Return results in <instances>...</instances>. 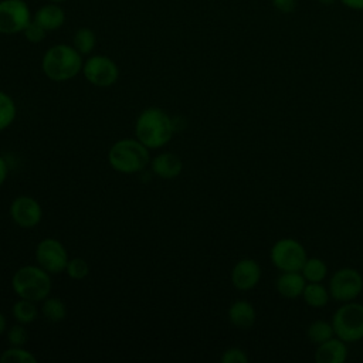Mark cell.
Listing matches in <instances>:
<instances>
[{
  "mask_svg": "<svg viewBox=\"0 0 363 363\" xmlns=\"http://www.w3.org/2000/svg\"><path fill=\"white\" fill-rule=\"evenodd\" d=\"M174 130V122L170 115L157 106L143 109L135 122L136 139L150 150L166 146L170 142Z\"/></svg>",
  "mask_w": 363,
  "mask_h": 363,
  "instance_id": "obj_1",
  "label": "cell"
},
{
  "mask_svg": "<svg viewBox=\"0 0 363 363\" xmlns=\"http://www.w3.org/2000/svg\"><path fill=\"white\" fill-rule=\"evenodd\" d=\"M84 55L72 44H54L41 58L44 75L54 82H65L82 72Z\"/></svg>",
  "mask_w": 363,
  "mask_h": 363,
  "instance_id": "obj_2",
  "label": "cell"
},
{
  "mask_svg": "<svg viewBox=\"0 0 363 363\" xmlns=\"http://www.w3.org/2000/svg\"><path fill=\"white\" fill-rule=\"evenodd\" d=\"M150 149L136 138L119 139L108 152L109 166L122 174L140 173L147 164H150Z\"/></svg>",
  "mask_w": 363,
  "mask_h": 363,
  "instance_id": "obj_3",
  "label": "cell"
},
{
  "mask_svg": "<svg viewBox=\"0 0 363 363\" xmlns=\"http://www.w3.org/2000/svg\"><path fill=\"white\" fill-rule=\"evenodd\" d=\"M11 289L18 298L41 302L51 294V274L40 265H24L13 274Z\"/></svg>",
  "mask_w": 363,
  "mask_h": 363,
  "instance_id": "obj_4",
  "label": "cell"
},
{
  "mask_svg": "<svg viewBox=\"0 0 363 363\" xmlns=\"http://www.w3.org/2000/svg\"><path fill=\"white\" fill-rule=\"evenodd\" d=\"M335 336L346 343L363 339V305L354 301L345 302L332 316Z\"/></svg>",
  "mask_w": 363,
  "mask_h": 363,
  "instance_id": "obj_5",
  "label": "cell"
},
{
  "mask_svg": "<svg viewBox=\"0 0 363 363\" xmlns=\"http://www.w3.org/2000/svg\"><path fill=\"white\" fill-rule=\"evenodd\" d=\"M308 255L305 247L295 238H281L274 242L269 251V259L277 269L301 271Z\"/></svg>",
  "mask_w": 363,
  "mask_h": 363,
  "instance_id": "obj_6",
  "label": "cell"
},
{
  "mask_svg": "<svg viewBox=\"0 0 363 363\" xmlns=\"http://www.w3.org/2000/svg\"><path fill=\"white\" fill-rule=\"evenodd\" d=\"M329 294L337 302L354 301L363 291V277L352 267H343L335 271L329 279Z\"/></svg>",
  "mask_w": 363,
  "mask_h": 363,
  "instance_id": "obj_7",
  "label": "cell"
},
{
  "mask_svg": "<svg viewBox=\"0 0 363 363\" xmlns=\"http://www.w3.org/2000/svg\"><path fill=\"white\" fill-rule=\"evenodd\" d=\"M31 20L33 14L26 0H0V34L23 33Z\"/></svg>",
  "mask_w": 363,
  "mask_h": 363,
  "instance_id": "obj_8",
  "label": "cell"
},
{
  "mask_svg": "<svg viewBox=\"0 0 363 363\" xmlns=\"http://www.w3.org/2000/svg\"><path fill=\"white\" fill-rule=\"evenodd\" d=\"M82 74L89 84L98 88H106L118 81L119 67L111 57L95 54L84 61Z\"/></svg>",
  "mask_w": 363,
  "mask_h": 363,
  "instance_id": "obj_9",
  "label": "cell"
},
{
  "mask_svg": "<svg viewBox=\"0 0 363 363\" xmlns=\"http://www.w3.org/2000/svg\"><path fill=\"white\" fill-rule=\"evenodd\" d=\"M35 262L48 274H61L65 271L69 261L68 252L61 241L57 238H43L35 247Z\"/></svg>",
  "mask_w": 363,
  "mask_h": 363,
  "instance_id": "obj_10",
  "label": "cell"
},
{
  "mask_svg": "<svg viewBox=\"0 0 363 363\" xmlns=\"http://www.w3.org/2000/svg\"><path fill=\"white\" fill-rule=\"evenodd\" d=\"M10 217L21 228H34L43 218V208L34 197L18 196L10 204Z\"/></svg>",
  "mask_w": 363,
  "mask_h": 363,
  "instance_id": "obj_11",
  "label": "cell"
},
{
  "mask_svg": "<svg viewBox=\"0 0 363 363\" xmlns=\"http://www.w3.org/2000/svg\"><path fill=\"white\" fill-rule=\"evenodd\" d=\"M261 279V267L252 258H242L231 269V284L238 291L254 289Z\"/></svg>",
  "mask_w": 363,
  "mask_h": 363,
  "instance_id": "obj_12",
  "label": "cell"
},
{
  "mask_svg": "<svg viewBox=\"0 0 363 363\" xmlns=\"http://www.w3.org/2000/svg\"><path fill=\"white\" fill-rule=\"evenodd\" d=\"M33 20L37 21L44 30L57 31L65 23V11L60 6V3L48 1L35 10L33 14Z\"/></svg>",
  "mask_w": 363,
  "mask_h": 363,
  "instance_id": "obj_13",
  "label": "cell"
},
{
  "mask_svg": "<svg viewBox=\"0 0 363 363\" xmlns=\"http://www.w3.org/2000/svg\"><path fill=\"white\" fill-rule=\"evenodd\" d=\"M152 172L164 180H170L177 177L183 170L182 159L172 152H163L150 159Z\"/></svg>",
  "mask_w": 363,
  "mask_h": 363,
  "instance_id": "obj_14",
  "label": "cell"
},
{
  "mask_svg": "<svg viewBox=\"0 0 363 363\" xmlns=\"http://www.w3.org/2000/svg\"><path fill=\"white\" fill-rule=\"evenodd\" d=\"M347 343L333 336L316 346L315 360L318 363H343L347 359Z\"/></svg>",
  "mask_w": 363,
  "mask_h": 363,
  "instance_id": "obj_15",
  "label": "cell"
},
{
  "mask_svg": "<svg viewBox=\"0 0 363 363\" xmlns=\"http://www.w3.org/2000/svg\"><path fill=\"white\" fill-rule=\"evenodd\" d=\"M277 291L282 298L296 299L302 296L306 279L301 271H284L277 278Z\"/></svg>",
  "mask_w": 363,
  "mask_h": 363,
  "instance_id": "obj_16",
  "label": "cell"
},
{
  "mask_svg": "<svg viewBox=\"0 0 363 363\" xmlns=\"http://www.w3.org/2000/svg\"><path fill=\"white\" fill-rule=\"evenodd\" d=\"M227 318L233 326L238 329H250L255 323L257 312L251 302L245 299H238L230 305L227 311Z\"/></svg>",
  "mask_w": 363,
  "mask_h": 363,
  "instance_id": "obj_17",
  "label": "cell"
},
{
  "mask_svg": "<svg viewBox=\"0 0 363 363\" xmlns=\"http://www.w3.org/2000/svg\"><path fill=\"white\" fill-rule=\"evenodd\" d=\"M330 298L329 289L322 282H306L302 292V299L311 308H323L328 305Z\"/></svg>",
  "mask_w": 363,
  "mask_h": 363,
  "instance_id": "obj_18",
  "label": "cell"
},
{
  "mask_svg": "<svg viewBox=\"0 0 363 363\" xmlns=\"http://www.w3.org/2000/svg\"><path fill=\"white\" fill-rule=\"evenodd\" d=\"M38 313H40V309L37 306V302L30 299L18 298L11 306L13 318L16 319V322L23 325L33 323L38 318Z\"/></svg>",
  "mask_w": 363,
  "mask_h": 363,
  "instance_id": "obj_19",
  "label": "cell"
},
{
  "mask_svg": "<svg viewBox=\"0 0 363 363\" xmlns=\"http://www.w3.org/2000/svg\"><path fill=\"white\" fill-rule=\"evenodd\" d=\"M40 311H41V315L44 316V319L51 323L62 322L67 316L65 303L60 298H55L51 295H48L45 299L41 301Z\"/></svg>",
  "mask_w": 363,
  "mask_h": 363,
  "instance_id": "obj_20",
  "label": "cell"
},
{
  "mask_svg": "<svg viewBox=\"0 0 363 363\" xmlns=\"http://www.w3.org/2000/svg\"><path fill=\"white\" fill-rule=\"evenodd\" d=\"M301 274L306 282H322L328 277V265L322 258L311 257L302 265Z\"/></svg>",
  "mask_w": 363,
  "mask_h": 363,
  "instance_id": "obj_21",
  "label": "cell"
},
{
  "mask_svg": "<svg viewBox=\"0 0 363 363\" xmlns=\"http://www.w3.org/2000/svg\"><path fill=\"white\" fill-rule=\"evenodd\" d=\"M72 45L81 55H89L96 45V34L89 27H79L72 35Z\"/></svg>",
  "mask_w": 363,
  "mask_h": 363,
  "instance_id": "obj_22",
  "label": "cell"
},
{
  "mask_svg": "<svg viewBox=\"0 0 363 363\" xmlns=\"http://www.w3.org/2000/svg\"><path fill=\"white\" fill-rule=\"evenodd\" d=\"M306 336L308 339L313 343V345H320L323 342H326L328 339L335 336V330L332 326V322H326V320H313L312 323H309V326L306 328Z\"/></svg>",
  "mask_w": 363,
  "mask_h": 363,
  "instance_id": "obj_23",
  "label": "cell"
},
{
  "mask_svg": "<svg viewBox=\"0 0 363 363\" xmlns=\"http://www.w3.org/2000/svg\"><path fill=\"white\" fill-rule=\"evenodd\" d=\"M17 116V105L14 99L6 94L4 91H0V132L7 129Z\"/></svg>",
  "mask_w": 363,
  "mask_h": 363,
  "instance_id": "obj_24",
  "label": "cell"
},
{
  "mask_svg": "<svg viewBox=\"0 0 363 363\" xmlns=\"http://www.w3.org/2000/svg\"><path fill=\"white\" fill-rule=\"evenodd\" d=\"M37 357L24 346H10L0 354V363H35Z\"/></svg>",
  "mask_w": 363,
  "mask_h": 363,
  "instance_id": "obj_25",
  "label": "cell"
},
{
  "mask_svg": "<svg viewBox=\"0 0 363 363\" xmlns=\"http://www.w3.org/2000/svg\"><path fill=\"white\" fill-rule=\"evenodd\" d=\"M65 272L71 279L79 281V279H84L89 274V265L84 258L74 257V258H69Z\"/></svg>",
  "mask_w": 363,
  "mask_h": 363,
  "instance_id": "obj_26",
  "label": "cell"
},
{
  "mask_svg": "<svg viewBox=\"0 0 363 363\" xmlns=\"http://www.w3.org/2000/svg\"><path fill=\"white\" fill-rule=\"evenodd\" d=\"M7 340L10 346H24L28 340V332L23 323H16L7 330Z\"/></svg>",
  "mask_w": 363,
  "mask_h": 363,
  "instance_id": "obj_27",
  "label": "cell"
},
{
  "mask_svg": "<svg viewBox=\"0 0 363 363\" xmlns=\"http://www.w3.org/2000/svg\"><path fill=\"white\" fill-rule=\"evenodd\" d=\"M24 35V38L31 43V44H38L41 41H44L45 35H47V30H44L37 21L31 20L30 24L24 28V31L21 33Z\"/></svg>",
  "mask_w": 363,
  "mask_h": 363,
  "instance_id": "obj_28",
  "label": "cell"
},
{
  "mask_svg": "<svg viewBox=\"0 0 363 363\" xmlns=\"http://www.w3.org/2000/svg\"><path fill=\"white\" fill-rule=\"evenodd\" d=\"M221 363H247L248 362V356L245 353V350H242L241 347H228L223 352L221 357H220Z\"/></svg>",
  "mask_w": 363,
  "mask_h": 363,
  "instance_id": "obj_29",
  "label": "cell"
},
{
  "mask_svg": "<svg viewBox=\"0 0 363 363\" xmlns=\"http://www.w3.org/2000/svg\"><path fill=\"white\" fill-rule=\"evenodd\" d=\"M271 4L277 11L282 14H291L295 11L298 0H271Z\"/></svg>",
  "mask_w": 363,
  "mask_h": 363,
  "instance_id": "obj_30",
  "label": "cell"
},
{
  "mask_svg": "<svg viewBox=\"0 0 363 363\" xmlns=\"http://www.w3.org/2000/svg\"><path fill=\"white\" fill-rule=\"evenodd\" d=\"M345 7L354 10V11H363V0H339Z\"/></svg>",
  "mask_w": 363,
  "mask_h": 363,
  "instance_id": "obj_31",
  "label": "cell"
},
{
  "mask_svg": "<svg viewBox=\"0 0 363 363\" xmlns=\"http://www.w3.org/2000/svg\"><path fill=\"white\" fill-rule=\"evenodd\" d=\"M7 174H9L7 162H6V159L0 155V186L4 184V182H6V179H7Z\"/></svg>",
  "mask_w": 363,
  "mask_h": 363,
  "instance_id": "obj_32",
  "label": "cell"
},
{
  "mask_svg": "<svg viewBox=\"0 0 363 363\" xmlns=\"http://www.w3.org/2000/svg\"><path fill=\"white\" fill-rule=\"evenodd\" d=\"M6 328H7V320H6V316L0 312V335H3L6 332Z\"/></svg>",
  "mask_w": 363,
  "mask_h": 363,
  "instance_id": "obj_33",
  "label": "cell"
},
{
  "mask_svg": "<svg viewBox=\"0 0 363 363\" xmlns=\"http://www.w3.org/2000/svg\"><path fill=\"white\" fill-rule=\"evenodd\" d=\"M318 3H320V4H323V6H332V4H335L337 0H316Z\"/></svg>",
  "mask_w": 363,
  "mask_h": 363,
  "instance_id": "obj_34",
  "label": "cell"
},
{
  "mask_svg": "<svg viewBox=\"0 0 363 363\" xmlns=\"http://www.w3.org/2000/svg\"><path fill=\"white\" fill-rule=\"evenodd\" d=\"M48 1H52V3H64L65 0H48Z\"/></svg>",
  "mask_w": 363,
  "mask_h": 363,
  "instance_id": "obj_35",
  "label": "cell"
}]
</instances>
